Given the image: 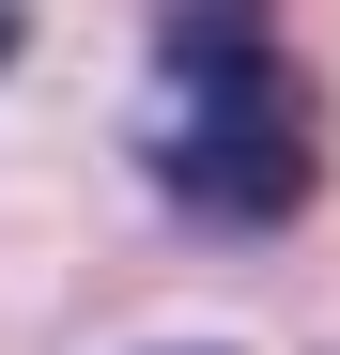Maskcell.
Returning <instances> with one entry per match:
<instances>
[{
    "mask_svg": "<svg viewBox=\"0 0 340 355\" xmlns=\"http://www.w3.org/2000/svg\"><path fill=\"white\" fill-rule=\"evenodd\" d=\"M155 62H170L155 186L186 201V216L278 232V216L325 186V93H309V62H294V46H278V16H263V0H170Z\"/></svg>",
    "mask_w": 340,
    "mask_h": 355,
    "instance_id": "obj_1",
    "label": "cell"
},
{
    "mask_svg": "<svg viewBox=\"0 0 340 355\" xmlns=\"http://www.w3.org/2000/svg\"><path fill=\"white\" fill-rule=\"evenodd\" d=\"M0 62H16V0H0Z\"/></svg>",
    "mask_w": 340,
    "mask_h": 355,
    "instance_id": "obj_2",
    "label": "cell"
}]
</instances>
